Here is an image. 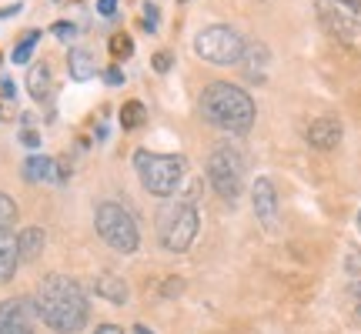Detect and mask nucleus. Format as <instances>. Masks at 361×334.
<instances>
[{
	"label": "nucleus",
	"instance_id": "obj_12",
	"mask_svg": "<svg viewBox=\"0 0 361 334\" xmlns=\"http://www.w3.org/2000/svg\"><path fill=\"white\" fill-rule=\"evenodd\" d=\"M24 318H34V304L27 297H13L0 304V334H13Z\"/></svg>",
	"mask_w": 361,
	"mask_h": 334
},
{
	"label": "nucleus",
	"instance_id": "obj_2",
	"mask_svg": "<svg viewBox=\"0 0 361 334\" xmlns=\"http://www.w3.org/2000/svg\"><path fill=\"white\" fill-rule=\"evenodd\" d=\"M197 107H201V117H204L211 128L224 130V134H234V137L247 134V130L255 128V117H258L255 97L245 87L228 84V80L207 84Z\"/></svg>",
	"mask_w": 361,
	"mask_h": 334
},
{
	"label": "nucleus",
	"instance_id": "obj_34",
	"mask_svg": "<svg viewBox=\"0 0 361 334\" xmlns=\"http://www.w3.org/2000/svg\"><path fill=\"white\" fill-rule=\"evenodd\" d=\"M13 13H20V4H11V7H0V17H13Z\"/></svg>",
	"mask_w": 361,
	"mask_h": 334
},
{
	"label": "nucleus",
	"instance_id": "obj_31",
	"mask_svg": "<svg viewBox=\"0 0 361 334\" xmlns=\"http://www.w3.org/2000/svg\"><path fill=\"white\" fill-rule=\"evenodd\" d=\"M351 297H355V314H358V321H361V281L351 287Z\"/></svg>",
	"mask_w": 361,
	"mask_h": 334
},
{
	"label": "nucleus",
	"instance_id": "obj_26",
	"mask_svg": "<svg viewBox=\"0 0 361 334\" xmlns=\"http://www.w3.org/2000/svg\"><path fill=\"white\" fill-rule=\"evenodd\" d=\"M104 80H107L111 87H121V84H124V74H121V67H117V64H111V67H107V70H104Z\"/></svg>",
	"mask_w": 361,
	"mask_h": 334
},
{
	"label": "nucleus",
	"instance_id": "obj_37",
	"mask_svg": "<svg viewBox=\"0 0 361 334\" xmlns=\"http://www.w3.org/2000/svg\"><path fill=\"white\" fill-rule=\"evenodd\" d=\"M178 4H188V0H178Z\"/></svg>",
	"mask_w": 361,
	"mask_h": 334
},
{
	"label": "nucleus",
	"instance_id": "obj_8",
	"mask_svg": "<svg viewBox=\"0 0 361 334\" xmlns=\"http://www.w3.org/2000/svg\"><path fill=\"white\" fill-rule=\"evenodd\" d=\"M318 20L338 40H358L361 34V13L341 7L335 0H318Z\"/></svg>",
	"mask_w": 361,
	"mask_h": 334
},
{
	"label": "nucleus",
	"instance_id": "obj_5",
	"mask_svg": "<svg viewBox=\"0 0 361 334\" xmlns=\"http://www.w3.org/2000/svg\"><path fill=\"white\" fill-rule=\"evenodd\" d=\"M245 151L231 141H221L207 157V180L224 201H238L245 191Z\"/></svg>",
	"mask_w": 361,
	"mask_h": 334
},
{
	"label": "nucleus",
	"instance_id": "obj_4",
	"mask_svg": "<svg viewBox=\"0 0 361 334\" xmlns=\"http://www.w3.org/2000/svg\"><path fill=\"white\" fill-rule=\"evenodd\" d=\"M134 171H137V178H141L147 194H154V197H171V194L178 191V184L184 180L188 157L157 154V151H137V154H134Z\"/></svg>",
	"mask_w": 361,
	"mask_h": 334
},
{
	"label": "nucleus",
	"instance_id": "obj_30",
	"mask_svg": "<svg viewBox=\"0 0 361 334\" xmlns=\"http://www.w3.org/2000/svg\"><path fill=\"white\" fill-rule=\"evenodd\" d=\"M0 94H4V97H17V90H13V80L11 78L0 80Z\"/></svg>",
	"mask_w": 361,
	"mask_h": 334
},
{
	"label": "nucleus",
	"instance_id": "obj_28",
	"mask_svg": "<svg viewBox=\"0 0 361 334\" xmlns=\"http://www.w3.org/2000/svg\"><path fill=\"white\" fill-rule=\"evenodd\" d=\"M97 13H101V17H114V13H117V0H97Z\"/></svg>",
	"mask_w": 361,
	"mask_h": 334
},
{
	"label": "nucleus",
	"instance_id": "obj_33",
	"mask_svg": "<svg viewBox=\"0 0 361 334\" xmlns=\"http://www.w3.org/2000/svg\"><path fill=\"white\" fill-rule=\"evenodd\" d=\"M335 4H341V7H348V11L361 13V0H335Z\"/></svg>",
	"mask_w": 361,
	"mask_h": 334
},
{
	"label": "nucleus",
	"instance_id": "obj_6",
	"mask_svg": "<svg viewBox=\"0 0 361 334\" xmlns=\"http://www.w3.org/2000/svg\"><path fill=\"white\" fill-rule=\"evenodd\" d=\"M94 228L107 245L121 251V254H134L137 245H141V231H137V221L124 204L117 201H104L94 211Z\"/></svg>",
	"mask_w": 361,
	"mask_h": 334
},
{
	"label": "nucleus",
	"instance_id": "obj_11",
	"mask_svg": "<svg viewBox=\"0 0 361 334\" xmlns=\"http://www.w3.org/2000/svg\"><path fill=\"white\" fill-rule=\"evenodd\" d=\"M27 90L34 101H51L54 97V74H51V64L47 61H37V64L27 70Z\"/></svg>",
	"mask_w": 361,
	"mask_h": 334
},
{
	"label": "nucleus",
	"instance_id": "obj_36",
	"mask_svg": "<svg viewBox=\"0 0 361 334\" xmlns=\"http://www.w3.org/2000/svg\"><path fill=\"white\" fill-rule=\"evenodd\" d=\"M358 228H361V214H358Z\"/></svg>",
	"mask_w": 361,
	"mask_h": 334
},
{
	"label": "nucleus",
	"instance_id": "obj_35",
	"mask_svg": "<svg viewBox=\"0 0 361 334\" xmlns=\"http://www.w3.org/2000/svg\"><path fill=\"white\" fill-rule=\"evenodd\" d=\"M134 334H151V331H147L144 324H137V328H134Z\"/></svg>",
	"mask_w": 361,
	"mask_h": 334
},
{
	"label": "nucleus",
	"instance_id": "obj_9",
	"mask_svg": "<svg viewBox=\"0 0 361 334\" xmlns=\"http://www.w3.org/2000/svg\"><path fill=\"white\" fill-rule=\"evenodd\" d=\"M305 137H308V144L314 151H335L341 144V137H345V128H341V120L335 114H322L308 124Z\"/></svg>",
	"mask_w": 361,
	"mask_h": 334
},
{
	"label": "nucleus",
	"instance_id": "obj_32",
	"mask_svg": "<svg viewBox=\"0 0 361 334\" xmlns=\"http://www.w3.org/2000/svg\"><path fill=\"white\" fill-rule=\"evenodd\" d=\"M94 334H124V328H117V324H101Z\"/></svg>",
	"mask_w": 361,
	"mask_h": 334
},
{
	"label": "nucleus",
	"instance_id": "obj_18",
	"mask_svg": "<svg viewBox=\"0 0 361 334\" xmlns=\"http://www.w3.org/2000/svg\"><path fill=\"white\" fill-rule=\"evenodd\" d=\"M94 287H97V295H101L104 301H111V304H128V297H130L124 278H117V274H101Z\"/></svg>",
	"mask_w": 361,
	"mask_h": 334
},
{
	"label": "nucleus",
	"instance_id": "obj_1",
	"mask_svg": "<svg viewBox=\"0 0 361 334\" xmlns=\"http://www.w3.org/2000/svg\"><path fill=\"white\" fill-rule=\"evenodd\" d=\"M34 311H37L40 321L57 334H78L90 318V304L84 287L74 278H67V274H47L37 284Z\"/></svg>",
	"mask_w": 361,
	"mask_h": 334
},
{
	"label": "nucleus",
	"instance_id": "obj_24",
	"mask_svg": "<svg viewBox=\"0 0 361 334\" xmlns=\"http://www.w3.org/2000/svg\"><path fill=\"white\" fill-rule=\"evenodd\" d=\"M157 20H161V11H157V4H151V0H147V4H144V27H147L151 34L157 30Z\"/></svg>",
	"mask_w": 361,
	"mask_h": 334
},
{
	"label": "nucleus",
	"instance_id": "obj_7",
	"mask_svg": "<svg viewBox=\"0 0 361 334\" xmlns=\"http://www.w3.org/2000/svg\"><path fill=\"white\" fill-rule=\"evenodd\" d=\"M194 54L214 67H234L245 57V37L228 24H211L194 37Z\"/></svg>",
	"mask_w": 361,
	"mask_h": 334
},
{
	"label": "nucleus",
	"instance_id": "obj_16",
	"mask_svg": "<svg viewBox=\"0 0 361 334\" xmlns=\"http://www.w3.org/2000/svg\"><path fill=\"white\" fill-rule=\"evenodd\" d=\"M24 180H30V184H40V180H57V161H54V157H47V154L27 157Z\"/></svg>",
	"mask_w": 361,
	"mask_h": 334
},
{
	"label": "nucleus",
	"instance_id": "obj_13",
	"mask_svg": "<svg viewBox=\"0 0 361 334\" xmlns=\"http://www.w3.org/2000/svg\"><path fill=\"white\" fill-rule=\"evenodd\" d=\"M241 64H245V74L251 80H264L268 78V64H271V51L255 40V44H245V57H241Z\"/></svg>",
	"mask_w": 361,
	"mask_h": 334
},
{
	"label": "nucleus",
	"instance_id": "obj_17",
	"mask_svg": "<svg viewBox=\"0 0 361 334\" xmlns=\"http://www.w3.org/2000/svg\"><path fill=\"white\" fill-rule=\"evenodd\" d=\"M44 241H47L44 228H24L17 234V254H20V261H37L40 251H44Z\"/></svg>",
	"mask_w": 361,
	"mask_h": 334
},
{
	"label": "nucleus",
	"instance_id": "obj_29",
	"mask_svg": "<svg viewBox=\"0 0 361 334\" xmlns=\"http://www.w3.org/2000/svg\"><path fill=\"white\" fill-rule=\"evenodd\" d=\"M20 144H27V147H40V134H37V130L27 128L24 134H20Z\"/></svg>",
	"mask_w": 361,
	"mask_h": 334
},
{
	"label": "nucleus",
	"instance_id": "obj_10",
	"mask_svg": "<svg viewBox=\"0 0 361 334\" xmlns=\"http://www.w3.org/2000/svg\"><path fill=\"white\" fill-rule=\"evenodd\" d=\"M251 207H255V218L264 224V228H274L278 224V191L268 178H258L255 187H251Z\"/></svg>",
	"mask_w": 361,
	"mask_h": 334
},
{
	"label": "nucleus",
	"instance_id": "obj_23",
	"mask_svg": "<svg viewBox=\"0 0 361 334\" xmlns=\"http://www.w3.org/2000/svg\"><path fill=\"white\" fill-rule=\"evenodd\" d=\"M51 34L57 40H74V34H78V27L71 24V20H57V24L51 27Z\"/></svg>",
	"mask_w": 361,
	"mask_h": 334
},
{
	"label": "nucleus",
	"instance_id": "obj_15",
	"mask_svg": "<svg viewBox=\"0 0 361 334\" xmlns=\"http://www.w3.org/2000/svg\"><path fill=\"white\" fill-rule=\"evenodd\" d=\"M17 264H20V254H17V234L0 231V284L11 281Z\"/></svg>",
	"mask_w": 361,
	"mask_h": 334
},
{
	"label": "nucleus",
	"instance_id": "obj_20",
	"mask_svg": "<svg viewBox=\"0 0 361 334\" xmlns=\"http://www.w3.org/2000/svg\"><path fill=\"white\" fill-rule=\"evenodd\" d=\"M40 44V30H27L24 37L13 44V54H11V61L13 64H27L30 57H34V47Z\"/></svg>",
	"mask_w": 361,
	"mask_h": 334
},
{
	"label": "nucleus",
	"instance_id": "obj_22",
	"mask_svg": "<svg viewBox=\"0 0 361 334\" xmlns=\"http://www.w3.org/2000/svg\"><path fill=\"white\" fill-rule=\"evenodd\" d=\"M17 221V204L11 194L0 191V231H11V224Z\"/></svg>",
	"mask_w": 361,
	"mask_h": 334
},
{
	"label": "nucleus",
	"instance_id": "obj_14",
	"mask_svg": "<svg viewBox=\"0 0 361 334\" xmlns=\"http://www.w3.org/2000/svg\"><path fill=\"white\" fill-rule=\"evenodd\" d=\"M67 70H71V78L74 80H90L94 74H97V61H94V54L87 51V47H71V54H67Z\"/></svg>",
	"mask_w": 361,
	"mask_h": 334
},
{
	"label": "nucleus",
	"instance_id": "obj_38",
	"mask_svg": "<svg viewBox=\"0 0 361 334\" xmlns=\"http://www.w3.org/2000/svg\"><path fill=\"white\" fill-rule=\"evenodd\" d=\"M0 61H4V57H0Z\"/></svg>",
	"mask_w": 361,
	"mask_h": 334
},
{
	"label": "nucleus",
	"instance_id": "obj_3",
	"mask_svg": "<svg viewBox=\"0 0 361 334\" xmlns=\"http://www.w3.org/2000/svg\"><path fill=\"white\" fill-rule=\"evenodd\" d=\"M197 228H201V214L194 207V197H174L157 211V237L174 254H184L194 245Z\"/></svg>",
	"mask_w": 361,
	"mask_h": 334
},
{
	"label": "nucleus",
	"instance_id": "obj_25",
	"mask_svg": "<svg viewBox=\"0 0 361 334\" xmlns=\"http://www.w3.org/2000/svg\"><path fill=\"white\" fill-rule=\"evenodd\" d=\"M13 117H17L13 97H4V94H0V120H13Z\"/></svg>",
	"mask_w": 361,
	"mask_h": 334
},
{
	"label": "nucleus",
	"instance_id": "obj_21",
	"mask_svg": "<svg viewBox=\"0 0 361 334\" xmlns=\"http://www.w3.org/2000/svg\"><path fill=\"white\" fill-rule=\"evenodd\" d=\"M107 47H111V57H114V64H121V61H128L130 54H134V40H130V34H114Z\"/></svg>",
	"mask_w": 361,
	"mask_h": 334
},
{
	"label": "nucleus",
	"instance_id": "obj_27",
	"mask_svg": "<svg viewBox=\"0 0 361 334\" xmlns=\"http://www.w3.org/2000/svg\"><path fill=\"white\" fill-rule=\"evenodd\" d=\"M151 64H154L157 74H168V70H171V54H168V51L154 54V61H151Z\"/></svg>",
	"mask_w": 361,
	"mask_h": 334
},
{
	"label": "nucleus",
	"instance_id": "obj_19",
	"mask_svg": "<svg viewBox=\"0 0 361 334\" xmlns=\"http://www.w3.org/2000/svg\"><path fill=\"white\" fill-rule=\"evenodd\" d=\"M147 120V107L141 101H128L121 107V128L124 130H137Z\"/></svg>",
	"mask_w": 361,
	"mask_h": 334
}]
</instances>
